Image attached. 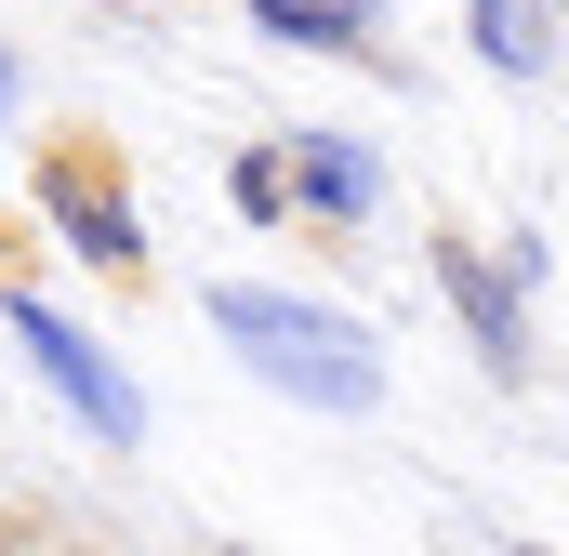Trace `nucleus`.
<instances>
[{"label": "nucleus", "mask_w": 569, "mask_h": 556, "mask_svg": "<svg viewBox=\"0 0 569 556\" xmlns=\"http://www.w3.org/2000/svg\"><path fill=\"white\" fill-rule=\"evenodd\" d=\"M0 318H13V345L40 358V385H53L67 411L93 424L107 450H133V437H146V398L120 385V358H107V345H93L80 318H53V305H27V291H0Z\"/></svg>", "instance_id": "nucleus-2"}, {"label": "nucleus", "mask_w": 569, "mask_h": 556, "mask_svg": "<svg viewBox=\"0 0 569 556\" xmlns=\"http://www.w3.org/2000/svg\"><path fill=\"white\" fill-rule=\"evenodd\" d=\"M40 199H53V226H67V239H80L93 266H120V278L146 266V226H133V199H120L107 172H80V159H53V172H40Z\"/></svg>", "instance_id": "nucleus-4"}, {"label": "nucleus", "mask_w": 569, "mask_h": 556, "mask_svg": "<svg viewBox=\"0 0 569 556\" xmlns=\"http://www.w3.org/2000/svg\"><path fill=\"white\" fill-rule=\"evenodd\" d=\"M226 199H239L252 226H279V212H291V159H279V146H239V172H226Z\"/></svg>", "instance_id": "nucleus-8"}, {"label": "nucleus", "mask_w": 569, "mask_h": 556, "mask_svg": "<svg viewBox=\"0 0 569 556\" xmlns=\"http://www.w3.org/2000/svg\"><path fill=\"white\" fill-rule=\"evenodd\" d=\"M0 107H13V53H0Z\"/></svg>", "instance_id": "nucleus-9"}, {"label": "nucleus", "mask_w": 569, "mask_h": 556, "mask_svg": "<svg viewBox=\"0 0 569 556\" xmlns=\"http://www.w3.org/2000/svg\"><path fill=\"white\" fill-rule=\"evenodd\" d=\"M266 40H305V53H358L385 67V0H252Z\"/></svg>", "instance_id": "nucleus-6"}, {"label": "nucleus", "mask_w": 569, "mask_h": 556, "mask_svg": "<svg viewBox=\"0 0 569 556\" xmlns=\"http://www.w3.org/2000/svg\"><path fill=\"white\" fill-rule=\"evenodd\" d=\"M212 331L266 345L252 371H266L279 398H318V411H385V358H371V331H345V318H318V305H291V291L226 278V291H212Z\"/></svg>", "instance_id": "nucleus-1"}, {"label": "nucleus", "mask_w": 569, "mask_h": 556, "mask_svg": "<svg viewBox=\"0 0 569 556\" xmlns=\"http://www.w3.org/2000/svg\"><path fill=\"white\" fill-rule=\"evenodd\" d=\"M477 53L503 80H557V0H477Z\"/></svg>", "instance_id": "nucleus-7"}, {"label": "nucleus", "mask_w": 569, "mask_h": 556, "mask_svg": "<svg viewBox=\"0 0 569 556\" xmlns=\"http://www.w3.org/2000/svg\"><path fill=\"white\" fill-rule=\"evenodd\" d=\"M279 159H291V199H305V212H331V226H358V212L385 199V159H371L358 133H291Z\"/></svg>", "instance_id": "nucleus-5"}, {"label": "nucleus", "mask_w": 569, "mask_h": 556, "mask_svg": "<svg viewBox=\"0 0 569 556\" xmlns=\"http://www.w3.org/2000/svg\"><path fill=\"white\" fill-rule=\"evenodd\" d=\"M437 291L463 305V331H477V358H490V385H530V318H517V278L490 266V252H437Z\"/></svg>", "instance_id": "nucleus-3"}]
</instances>
